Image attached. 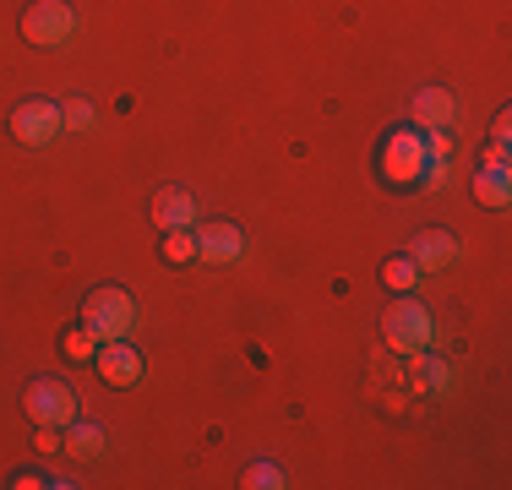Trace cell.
Here are the masks:
<instances>
[{"mask_svg":"<svg viewBox=\"0 0 512 490\" xmlns=\"http://www.w3.org/2000/svg\"><path fill=\"white\" fill-rule=\"evenodd\" d=\"M82 327H93L99 343H115V338H131L137 333V300L126 289H93L82 300Z\"/></svg>","mask_w":512,"mask_h":490,"instance_id":"1","label":"cell"},{"mask_svg":"<svg viewBox=\"0 0 512 490\" xmlns=\"http://www.w3.org/2000/svg\"><path fill=\"white\" fill-rule=\"evenodd\" d=\"M382 333H387V343H393L398 354H420V349H431L436 322H431V311H425L420 300H398L393 311L382 316Z\"/></svg>","mask_w":512,"mask_h":490,"instance_id":"2","label":"cell"},{"mask_svg":"<svg viewBox=\"0 0 512 490\" xmlns=\"http://www.w3.org/2000/svg\"><path fill=\"white\" fill-rule=\"evenodd\" d=\"M77 33V11L66 6V0H33L28 11H22V39L39 44V49H60Z\"/></svg>","mask_w":512,"mask_h":490,"instance_id":"3","label":"cell"},{"mask_svg":"<svg viewBox=\"0 0 512 490\" xmlns=\"http://www.w3.org/2000/svg\"><path fill=\"white\" fill-rule=\"evenodd\" d=\"M22 409H28L33 425H71L77 420V392H71L66 382H55V376H39V382H28V392H22Z\"/></svg>","mask_w":512,"mask_h":490,"instance_id":"4","label":"cell"},{"mask_svg":"<svg viewBox=\"0 0 512 490\" xmlns=\"http://www.w3.org/2000/svg\"><path fill=\"white\" fill-rule=\"evenodd\" d=\"M382 175L393 186H414L425 180V131H393L382 142Z\"/></svg>","mask_w":512,"mask_h":490,"instance_id":"5","label":"cell"},{"mask_svg":"<svg viewBox=\"0 0 512 490\" xmlns=\"http://www.w3.org/2000/svg\"><path fill=\"white\" fill-rule=\"evenodd\" d=\"M11 137L22 147H44L60 137V104H44V98H28V104L11 109Z\"/></svg>","mask_w":512,"mask_h":490,"instance_id":"6","label":"cell"},{"mask_svg":"<svg viewBox=\"0 0 512 490\" xmlns=\"http://www.w3.org/2000/svg\"><path fill=\"white\" fill-rule=\"evenodd\" d=\"M99 376L109 387H131V382H142V354L131 349V338H115V343H99Z\"/></svg>","mask_w":512,"mask_h":490,"instance_id":"7","label":"cell"},{"mask_svg":"<svg viewBox=\"0 0 512 490\" xmlns=\"http://www.w3.org/2000/svg\"><path fill=\"white\" fill-rule=\"evenodd\" d=\"M240 251H246V235L235 224H224V218L197 229V262H240Z\"/></svg>","mask_w":512,"mask_h":490,"instance_id":"8","label":"cell"},{"mask_svg":"<svg viewBox=\"0 0 512 490\" xmlns=\"http://www.w3.org/2000/svg\"><path fill=\"white\" fill-rule=\"evenodd\" d=\"M191 218H197V202H191V191L164 186V191L153 196V224H158V229H191Z\"/></svg>","mask_w":512,"mask_h":490,"instance_id":"9","label":"cell"},{"mask_svg":"<svg viewBox=\"0 0 512 490\" xmlns=\"http://www.w3.org/2000/svg\"><path fill=\"white\" fill-rule=\"evenodd\" d=\"M414 267H420V273H436V267H453L458 262V240L447 235V229H431V235H420L414 240Z\"/></svg>","mask_w":512,"mask_h":490,"instance_id":"10","label":"cell"},{"mask_svg":"<svg viewBox=\"0 0 512 490\" xmlns=\"http://www.w3.org/2000/svg\"><path fill=\"white\" fill-rule=\"evenodd\" d=\"M414 126H420V131L453 126V93H447V88H425L420 98H414Z\"/></svg>","mask_w":512,"mask_h":490,"instance_id":"11","label":"cell"},{"mask_svg":"<svg viewBox=\"0 0 512 490\" xmlns=\"http://www.w3.org/2000/svg\"><path fill=\"white\" fill-rule=\"evenodd\" d=\"M474 202L480 207H507L512 202V175L502 164H485L480 175H474Z\"/></svg>","mask_w":512,"mask_h":490,"instance_id":"12","label":"cell"},{"mask_svg":"<svg viewBox=\"0 0 512 490\" xmlns=\"http://www.w3.org/2000/svg\"><path fill=\"white\" fill-rule=\"evenodd\" d=\"M60 447H66L77 463H93V458L104 452V431H99L93 420H71V425H66V441H60Z\"/></svg>","mask_w":512,"mask_h":490,"instance_id":"13","label":"cell"},{"mask_svg":"<svg viewBox=\"0 0 512 490\" xmlns=\"http://www.w3.org/2000/svg\"><path fill=\"white\" fill-rule=\"evenodd\" d=\"M158 256L175 267L197 262V229H164V245H158Z\"/></svg>","mask_w":512,"mask_h":490,"instance_id":"14","label":"cell"},{"mask_svg":"<svg viewBox=\"0 0 512 490\" xmlns=\"http://www.w3.org/2000/svg\"><path fill=\"white\" fill-rule=\"evenodd\" d=\"M414 392H447V382H453V376H447V365L442 360H425V349L414 354Z\"/></svg>","mask_w":512,"mask_h":490,"instance_id":"15","label":"cell"},{"mask_svg":"<svg viewBox=\"0 0 512 490\" xmlns=\"http://www.w3.org/2000/svg\"><path fill=\"white\" fill-rule=\"evenodd\" d=\"M60 354L66 360H88V354H99V338H93V327H71V333H60Z\"/></svg>","mask_w":512,"mask_h":490,"instance_id":"16","label":"cell"},{"mask_svg":"<svg viewBox=\"0 0 512 490\" xmlns=\"http://www.w3.org/2000/svg\"><path fill=\"white\" fill-rule=\"evenodd\" d=\"M414 278H420L414 256H393V262L382 267V284H387V289H398V294H409V289H414Z\"/></svg>","mask_w":512,"mask_h":490,"instance_id":"17","label":"cell"},{"mask_svg":"<svg viewBox=\"0 0 512 490\" xmlns=\"http://www.w3.org/2000/svg\"><path fill=\"white\" fill-rule=\"evenodd\" d=\"M60 131H93V109L82 104V98H71V104H60Z\"/></svg>","mask_w":512,"mask_h":490,"instance_id":"18","label":"cell"},{"mask_svg":"<svg viewBox=\"0 0 512 490\" xmlns=\"http://www.w3.org/2000/svg\"><path fill=\"white\" fill-rule=\"evenodd\" d=\"M240 485H251V490H278V485H284V474H278L273 463H251Z\"/></svg>","mask_w":512,"mask_h":490,"instance_id":"19","label":"cell"}]
</instances>
